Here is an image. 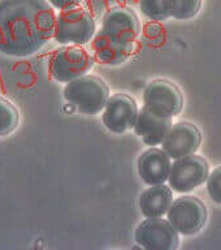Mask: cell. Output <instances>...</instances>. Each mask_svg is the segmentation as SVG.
Instances as JSON below:
<instances>
[{"instance_id":"6da1fadb","label":"cell","mask_w":221,"mask_h":250,"mask_svg":"<svg viewBox=\"0 0 221 250\" xmlns=\"http://www.w3.org/2000/svg\"><path fill=\"white\" fill-rule=\"evenodd\" d=\"M55 19L47 0H0V52L13 58L39 52L54 37Z\"/></svg>"},{"instance_id":"7a4b0ae2","label":"cell","mask_w":221,"mask_h":250,"mask_svg":"<svg viewBox=\"0 0 221 250\" xmlns=\"http://www.w3.org/2000/svg\"><path fill=\"white\" fill-rule=\"evenodd\" d=\"M109 97V89L104 80L93 74H85L68 82L64 87L65 101L83 115L100 113Z\"/></svg>"},{"instance_id":"3957f363","label":"cell","mask_w":221,"mask_h":250,"mask_svg":"<svg viewBox=\"0 0 221 250\" xmlns=\"http://www.w3.org/2000/svg\"><path fill=\"white\" fill-rule=\"evenodd\" d=\"M97 33L94 17L85 8L76 7L60 11L55 19L54 41L64 46H83L93 41Z\"/></svg>"},{"instance_id":"277c9868","label":"cell","mask_w":221,"mask_h":250,"mask_svg":"<svg viewBox=\"0 0 221 250\" xmlns=\"http://www.w3.org/2000/svg\"><path fill=\"white\" fill-rule=\"evenodd\" d=\"M94 66V58L82 46H64L52 54L48 62L51 77L68 82L85 76Z\"/></svg>"},{"instance_id":"5b68a950","label":"cell","mask_w":221,"mask_h":250,"mask_svg":"<svg viewBox=\"0 0 221 250\" xmlns=\"http://www.w3.org/2000/svg\"><path fill=\"white\" fill-rule=\"evenodd\" d=\"M204 203L193 195H183L173 201L167 211V220L179 234L193 236L203 229L207 222Z\"/></svg>"},{"instance_id":"8992f818","label":"cell","mask_w":221,"mask_h":250,"mask_svg":"<svg viewBox=\"0 0 221 250\" xmlns=\"http://www.w3.org/2000/svg\"><path fill=\"white\" fill-rule=\"evenodd\" d=\"M210 167L204 158L193 154L173 162L168 183L173 191L189 193L206 183Z\"/></svg>"},{"instance_id":"52a82bcc","label":"cell","mask_w":221,"mask_h":250,"mask_svg":"<svg viewBox=\"0 0 221 250\" xmlns=\"http://www.w3.org/2000/svg\"><path fill=\"white\" fill-rule=\"evenodd\" d=\"M137 244L146 250H175L179 248V232L165 219L147 218L134 232Z\"/></svg>"},{"instance_id":"ba28073f","label":"cell","mask_w":221,"mask_h":250,"mask_svg":"<svg viewBox=\"0 0 221 250\" xmlns=\"http://www.w3.org/2000/svg\"><path fill=\"white\" fill-rule=\"evenodd\" d=\"M143 103L151 111L175 117L182 111L183 98L175 83L167 80H155L146 86Z\"/></svg>"},{"instance_id":"9c48e42d","label":"cell","mask_w":221,"mask_h":250,"mask_svg":"<svg viewBox=\"0 0 221 250\" xmlns=\"http://www.w3.org/2000/svg\"><path fill=\"white\" fill-rule=\"evenodd\" d=\"M138 107L136 101L126 94H115L105 103L101 111V120L109 132L122 134L134 128Z\"/></svg>"},{"instance_id":"30bf717a","label":"cell","mask_w":221,"mask_h":250,"mask_svg":"<svg viewBox=\"0 0 221 250\" xmlns=\"http://www.w3.org/2000/svg\"><path fill=\"white\" fill-rule=\"evenodd\" d=\"M201 130L191 123L180 121L171 126L161 142V148L171 159L176 160L195 154L201 146Z\"/></svg>"},{"instance_id":"8fae6325","label":"cell","mask_w":221,"mask_h":250,"mask_svg":"<svg viewBox=\"0 0 221 250\" xmlns=\"http://www.w3.org/2000/svg\"><path fill=\"white\" fill-rule=\"evenodd\" d=\"M101 30L117 41L134 43L140 34V20L128 8H111L103 17Z\"/></svg>"},{"instance_id":"7c38bea8","label":"cell","mask_w":221,"mask_h":250,"mask_svg":"<svg viewBox=\"0 0 221 250\" xmlns=\"http://www.w3.org/2000/svg\"><path fill=\"white\" fill-rule=\"evenodd\" d=\"M171 158L163 148L152 146L141 154L137 162L138 175L143 183L152 185H161L168 181L169 172H171L172 162Z\"/></svg>"},{"instance_id":"4fadbf2b","label":"cell","mask_w":221,"mask_h":250,"mask_svg":"<svg viewBox=\"0 0 221 250\" xmlns=\"http://www.w3.org/2000/svg\"><path fill=\"white\" fill-rule=\"evenodd\" d=\"M171 126L172 117L143 107L138 111L133 129L137 136L142 138L144 144L148 146H158L161 145Z\"/></svg>"},{"instance_id":"5bb4252c","label":"cell","mask_w":221,"mask_h":250,"mask_svg":"<svg viewBox=\"0 0 221 250\" xmlns=\"http://www.w3.org/2000/svg\"><path fill=\"white\" fill-rule=\"evenodd\" d=\"M93 52L95 60L104 65H120L134 52V43H124L99 30L93 38Z\"/></svg>"},{"instance_id":"9a60e30c","label":"cell","mask_w":221,"mask_h":250,"mask_svg":"<svg viewBox=\"0 0 221 250\" xmlns=\"http://www.w3.org/2000/svg\"><path fill=\"white\" fill-rule=\"evenodd\" d=\"M173 202V193L165 184L147 188L140 197V208L144 218H163Z\"/></svg>"},{"instance_id":"2e32d148","label":"cell","mask_w":221,"mask_h":250,"mask_svg":"<svg viewBox=\"0 0 221 250\" xmlns=\"http://www.w3.org/2000/svg\"><path fill=\"white\" fill-rule=\"evenodd\" d=\"M176 0H140V9L144 17L151 21H165L171 19Z\"/></svg>"},{"instance_id":"e0dca14e","label":"cell","mask_w":221,"mask_h":250,"mask_svg":"<svg viewBox=\"0 0 221 250\" xmlns=\"http://www.w3.org/2000/svg\"><path fill=\"white\" fill-rule=\"evenodd\" d=\"M19 124V109L5 98L0 97V136H8L15 132Z\"/></svg>"},{"instance_id":"ac0fdd59","label":"cell","mask_w":221,"mask_h":250,"mask_svg":"<svg viewBox=\"0 0 221 250\" xmlns=\"http://www.w3.org/2000/svg\"><path fill=\"white\" fill-rule=\"evenodd\" d=\"M202 8V0H176L172 17L176 20L194 19Z\"/></svg>"},{"instance_id":"d6986e66","label":"cell","mask_w":221,"mask_h":250,"mask_svg":"<svg viewBox=\"0 0 221 250\" xmlns=\"http://www.w3.org/2000/svg\"><path fill=\"white\" fill-rule=\"evenodd\" d=\"M207 191L215 203L221 205V167L216 168L207 177Z\"/></svg>"},{"instance_id":"ffe728a7","label":"cell","mask_w":221,"mask_h":250,"mask_svg":"<svg viewBox=\"0 0 221 250\" xmlns=\"http://www.w3.org/2000/svg\"><path fill=\"white\" fill-rule=\"evenodd\" d=\"M50 5L54 9L58 11H66V9H72V8L80 7L82 0H47Z\"/></svg>"}]
</instances>
